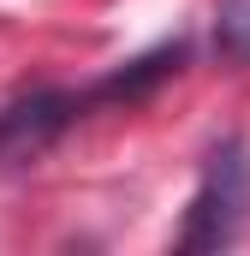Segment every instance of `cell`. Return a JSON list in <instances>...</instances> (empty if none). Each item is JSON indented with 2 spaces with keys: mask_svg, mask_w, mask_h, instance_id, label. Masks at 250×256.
<instances>
[{
  "mask_svg": "<svg viewBox=\"0 0 250 256\" xmlns=\"http://www.w3.org/2000/svg\"><path fill=\"white\" fill-rule=\"evenodd\" d=\"M96 108H102V90L96 84H84V90H30V96L6 102L0 108V173L48 155L66 131L78 126V120H90Z\"/></svg>",
  "mask_w": 250,
  "mask_h": 256,
  "instance_id": "cell-2",
  "label": "cell"
},
{
  "mask_svg": "<svg viewBox=\"0 0 250 256\" xmlns=\"http://www.w3.org/2000/svg\"><path fill=\"white\" fill-rule=\"evenodd\" d=\"M250 214V149L244 137H226L208 149L202 173H196V191L185 202V220L173 232V250H226L238 244Z\"/></svg>",
  "mask_w": 250,
  "mask_h": 256,
  "instance_id": "cell-1",
  "label": "cell"
},
{
  "mask_svg": "<svg viewBox=\"0 0 250 256\" xmlns=\"http://www.w3.org/2000/svg\"><path fill=\"white\" fill-rule=\"evenodd\" d=\"M214 48L232 66H250V0H214Z\"/></svg>",
  "mask_w": 250,
  "mask_h": 256,
  "instance_id": "cell-3",
  "label": "cell"
}]
</instances>
